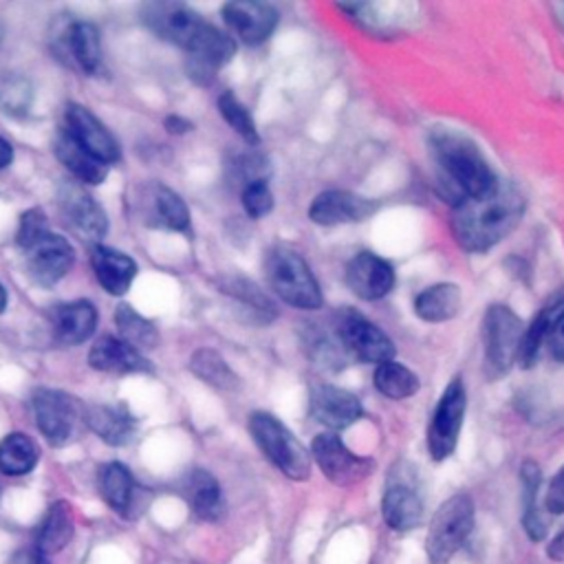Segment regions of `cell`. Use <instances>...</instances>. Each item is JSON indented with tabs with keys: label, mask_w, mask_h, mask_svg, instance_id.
<instances>
[{
	"label": "cell",
	"mask_w": 564,
	"mask_h": 564,
	"mask_svg": "<svg viewBox=\"0 0 564 564\" xmlns=\"http://www.w3.org/2000/svg\"><path fill=\"white\" fill-rule=\"evenodd\" d=\"M425 145L436 196L449 209L467 198L489 194L500 183L480 145L465 132L438 123L430 128Z\"/></svg>",
	"instance_id": "1"
},
{
	"label": "cell",
	"mask_w": 564,
	"mask_h": 564,
	"mask_svg": "<svg viewBox=\"0 0 564 564\" xmlns=\"http://www.w3.org/2000/svg\"><path fill=\"white\" fill-rule=\"evenodd\" d=\"M524 212V194L509 183H498L489 194L452 207L449 231L463 251L487 253L522 223Z\"/></svg>",
	"instance_id": "2"
},
{
	"label": "cell",
	"mask_w": 564,
	"mask_h": 564,
	"mask_svg": "<svg viewBox=\"0 0 564 564\" xmlns=\"http://www.w3.org/2000/svg\"><path fill=\"white\" fill-rule=\"evenodd\" d=\"M269 291L291 308L317 311L324 306V293L306 258L289 245H271L262 260Z\"/></svg>",
	"instance_id": "3"
},
{
	"label": "cell",
	"mask_w": 564,
	"mask_h": 564,
	"mask_svg": "<svg viewBox=\"0 0 564 564\" xmlns=\"http://www.w3.org/2000/svg\"><path fill=\"white\" fill-rule=\"evenodd\" d=\"M247 427L256 447L284 478L306 480L311 476V452L275 414L253 410L247 419Z\"/></svg>",
	"instance_id": "4"
},
{
	"label": "cell",
	"mask_w": 564,
	"mask_h": 564,
	"mask_svg": "<svg viewBox=\"0 0 564 564\" xmlns=\"http://www.w3.org/2000/svg\"><path fill=\"white\" fill-rule=\"evenodd\" d=\"M522 319L518 313L502 304L494 302L485 308L480 319V346H482V375L489 381H498L511 372L518 359Z\"/></svg>",
	"instance_id": "5"
},
{
	"label": "cell",
	"mask_w": 564,
	"mask_h": 564,
	"mask_svg": "<svg viewBox=\"0 0 564 564\" xmlns=\"http://www.w3.org/2000/svg\"><path fill=\"white\" fill-rule=\"evenodd\" d=\"M333 337L346 357H352L359 364H381L394 359L397 346L390 335L375 324L366 313L341 306L333 313Z\"/></svg>",
	"instance_id": "6"
},
{
	"label": "cell",
	"mask_w": 564,
	"mask_h": 564,
	"mask_svg": "<svg viewBox=\"0 0 564 564\" xmlns=\"http://www.w3.org/2000/svg\"><path fill=\"white\" fill-rule=\"evenodd\" d=\"M474 529V500L467 494H454L438 505L425 535L430 564H447L465 544Z\"/></svg>",
	"instance_id": "7"
},
{
	"label": "cell",
	"mask_w": 564,
	"mask_h": 564,
	"mask_svg": "<svg viewBox=\"0 0 564 564\" xmlns=\"http://www.w3.org/2000/svg\"><path fill=\"white\" fill-rule=\"evenodd\" d=\"M467 412V386L463 377L445 383L425 430V449L434 463L449 458L458 445Z\"/></svg>",
	"instance_id": "8"
},
{
	"label": "cell",
	"mask_w": 564,
	"mask_h": 564,
	"mask_svg": "<svg viewBox=\"0 0 564 564\" xmlns=\"http://www.w3.org/2000/svg\"><path fill=\"white\" fill-rule=\"evenodd\" d=\"M20 251L24 258L26 275L42 289L55 286L75 264V251L70 242L51 229L20 247Z\"/></svg>",
	"instance_id": "9"
},
{
	"label": "cell",
	"mask_w": 564,
	"mask_h": 564,
	"mask_svg": "<svg viewBox=\"0 0 564 564\" xmlns=\"http://www.w3.org/2000/svg\"><path fill=\"white\" fill-rule=\"evenodd\" d=\"M311 460L319 467L326 480L337 487H352L368 478L372 460L355 454L337 432H319L311 443Z\"/></svg>",
	"instance_id": "10"
},
{
	"label": "cell",
	"mask_w": 564,
	"mask_h": 564,
	"mask_svg": "<svg viewBox=\"0 0 564 564\" xmlns=\"http://www.w3.org/2000/svg\"><path fill=\"white\" fill-rule=\"evenodd\" d=\"M236 55V40L212 22H205L185 48V68L196 84H209L216 73Z\"/></svg>",
	"instance_id": "11"
},
{
	"label": "cell",
	"mask_w": 564,
	"mask_h": 564,
	"mask_svg": "<svg viewBox=\"0 0 564 564\" xmlns=\"http://www.w3.org/2000/svg\"><path fill=\"white\" fill-rule=\"evenodd\" d=\"M220 15L229 35L247 46L264 44L280 24V11L271 2L231 0L220 7Z\"/></svg>",
	"instance_id": "12"
},
{
	"label": "cell",
	"mask_w": 564,
	"mask_h": 564,
	"mask_svg": "<svg viewBox=\"0 0 564 564\" xmlns=\"http://www.w3.org/2000/svg\"><path fill=\"white\" fill-rule=\"evenodd\" d=\"M346 289L361 302H379L388 297L397 284L392 262L375 251H357L344 269Z\"/></svg>",
	"instance_id": "13"
},
{
	"label": "cell",
	"mask_w": 564,
	"mask_h": 564,
	"mask_svg": "<svg viewBox=\"0 0 564 564\" xmlns=\"http://www.w3.org/2000/svg\"><path fill=\"white\" fill-rule=\"evenodd\" d=\"M379 203L375 198L361 196L350 189H322L306 207V216L311 223L319 227H339L364 223L375 216Z\"/></svg>",
	"instance_id": "14"
},
{
	"label": "cell",
	"mask_w": 564,
	"mask_h": 564,
	"mask_svg": "<svg viewBox=\"0 0 564 564\" xmlns=\"http://www.w3.org/2000/svg\"><path fill=\"white\" fill-rule=\"evenodd\" d=\"M308 414L326 432H339L364 416V405L355 392L319 381L308 392Z\"/></svg>",
	"instance_id": "15"
},
{
	"label": "cell",
	"mask_w": 564,
	"mask_h": 564,
	"mask_svg": "<svg viewBox=\"0 0 564 564\" xmlns=\"http://www.w3.org/2000/svg\"><path fill=\"white\" fill-rule=\"evenodd\" d=\"M141 20L156 37L176 44L183 51L207 22L203 15L181 2H150L141 9Z\"/></svg>",
	"instance_id": "16"
},
{
	"label": "cell",
	"mask_w": 564,
	"mask_h": 564,
	"mask_svg": "<svg viewBox=\"0 0 564 564\" xmlns=\"http://www.w3.org/2000/svg\"><path fill=\"white\" fill-rule=\"evenodd\" d=\"M31 410L37 430L51 445H64L73 436L77 408L75 401L57 388H35L31 394Z\"/></svg>",
	"instance_id": "17"
},
{
	"label": "cell",
	"mask_w": 564,
	"mask_h": 564,
	"mask_svg": "<svg viewBox=\"0 0 564 564\" xmlns=\"http://www.w3.org/2000/svg\"><path fill=\"white\" fill-rule=\"evenodd\" d=\"M66 132L101 165H112L121 159V148L110 130L82 104H68L64 110Z\"/></svg>",
	"instance_id": "18"
},
{
	"label": "cell",
	"mask_w": 564,
	"mask_h": 564,
	"mask_svg": "<svg viewBox=\"0 0 564 564\" xmlns=\"http://www.w3.org/2000/svg\"><path fill=\"white\" fill-rule=\"evenodd\" d=\"M59 207L82 238L99 245V240L108 234L106 209L84 187L75 183H64L59 187Z\"/></svg>",
	"instance_id": "19"
},
{
	"label": "cell",
	"mask_w": 564,
	"mask_h": 564,
	"mask_svg": "<svg viewBox=\"0 0 564 564\" xmlns=\"http://www.w3.org/2000/svg\"><path fill=\"white\" fill-rule=\"evenodd\" d=\"M88 366L97 372L110 375H132V372H152V361L115 335H101L93 341L88 350Z\"/></svg>",
	"instance_id": "20"
},
{
	"label": "cell",
	"mask_w": 564,
	"mask_h": 564,
	"mask_svg": "<svg viewBox=\"0 0 564 564\" xmlns=\"http://www.w3.org/2000/svg\"><path fill=\"white\" fill-rule=\"evenodd\" d=\"M562 313H564V289H560L551 297H546V302L540 306V311H535L531 322L522 328L516 366H520L522 370H531L540 361V352L544 348L546 335H549L553 322Z\"/></svg>",
	"instance_id": "21"
},
{
	"label": "cell",
	"mask_w": 564,
	"mask_h": 564,
	"mask_svg": "<svg viewBox=\"0 0 564 564\" xmlns=\"http://www.w3.org/2000/svg\"><path fill=\"white\" fill-rule=\"evenodd\" d=\"M145 223L159 229L189 234L192 216L187 203L167 185L150 183L145 198Z\"/></svg>",
	"instance_id": "22"
},
{
	"label": "cell",
	"mask_w": 564,
	"mask_h": 564,
	"mask_svg": "<svg viewBox=\"0 0 564 564\" xmlns=\"http://www.w3.org/2000/svg\"><path fill=\"white\" fill-rule=\"evenodd\" d=\"M414 315L425 324H445L463 311V291L456 282H434L412 297Z\"/></svg>",
	"instance_id": "23"
},
{
	"label": "cell",
	"mask_w": 564,
	"mask_h": 564,
	"mask_svg": "<svg viewBox=\"0 0 564 564\" xmlns=\"http://www.w3.org/2000/svg\"><path fill=\"white\" fill-rule=\"evenodd\" d=\"M90 264H93V271H95L101 289L117 297H121L130 291L132 280L139 273L137 262L128 253H123L115 247L101 245V242L93 247Z\"/></svg>",
	"instance_id": "24"
},
{
	"label": "cell",
	"mask_w": 564,
	"mask_h": 564,
	"mask_svg": "<svg viewBox=\"0 0 564 564\" xmlns=\"http://www.w3.org/2000/svg\"><path fill=\"white\" fill-rule=\"evenodd\" d=\"M51 328L57 341L79 346L93 337L97 328V308L88 300L57 304L51 311Z\"/></svg>",
	"instance_id": "25"
},
{
	"label": "cell",
	"mask_w": 564,
	"mask_h": 564,
	"mask_svg": "<svg viewBox=\"0 0 564 564\" xmlns=\"http://www.w3.org/2000/svg\"><path fill=\"white\" fill-rule=\"evenodd\" d=\"M218 289L236 302L253 324H271L278 317V306L267 291H262L251 278L240 273H229L218 280Z\"/></svg>",
	"instance_id": "26"
},
{
	"label": "cell",
	"mask_w": 564,
	"mask_h": 564,
	"mask_svg": "<svg viewBox=\"0 0 564 564\" xmlns=\"http://www.w3.org/2000/svg\"><path fill=\"white\" fill-rule=\"evenodd\" d=\"M181 494L189 505L192 513L200 520L216 522L225 513L223 489L218 480L205 469H192L181 482Z\"/></svg>",
	"instance_id": "27"
},
{
	"label": "cell",
	"mask_w": 564,
	"mask_h": 564,
	"mask_svg": "<svg viewBox=\"0 0 564 564\" xmlns=\"http://www.w3.org/2000/svg\"><path fill=\"white\" fill-rule=\"evenodd\" d=\"M381 513L390 529L410 531L423 520V500L412 485L397 480L390 482L383 491Z\"/></svg>",
	"instance_id": "28"
},
{
	"label": "cell",
	"mask_w": 564,
	"mask_h": 564,
	"mask_svg": "<svg viewBox=\"0 0 564 564\" xmlns=\"http://www.w3.org/2000/svg\"><path fill=\"white\" fill-rule=\"evenodd\" d=\"M86 425L108 445H126L137 430L134 416L123 403H95L84 412Z\"/></svg>",
	"instance_id": "29"
},
{
	"label": "cell",
	"mask_w": 564,
	"mask_h": 564,
	"mask_svg": "<svg viewBox=\"0 0 564 564\" xmlns=\"http://www.w3.org/2000/svg\"><path fill=\"white\" fill-rule=\"evenodd\" d=\"M53 152L57 161L82 183L99 185L106 178L108 167L93 159L66 130H59L53 139Z\"/></svg>",
	"instance_id": "30"
},
{
	"label": "cell",
	"mask_w": 564,
	"mask_h": 564,
	"mask_svg": "<svg viewBox=\"0 0 564 564\" xmlns=\"http://www.w3.org/2000/svg\"><path fill=\"white\" fill-rule=\"evenodd\" d=\"M337 9L355 22L359 29L372 33V35H383V33H394L401 26L399 13L408 11L410 7L405 4H377V2H344L337 4Z\"/></svg>",
	"instance_id": "31"
},
{
	"label": "cell",
	"mask_w": 564,
	"mask_h": 564,
	"mask_svg": "<svg viewBox=\"0 0 564 564\" xmlns=\"http://www.w3.org/2000/svg\"><path fill=\"white\" fill-rule=\"evenodd\" d=\"M372 388L390 401H403L419 392L421 379L408 364L399 359H388L375 366Z\"/></svg>",
	"instance_id": "32"
},
{
	"label": "cell",
	"mask_w": 564,
	"mask_h": 564,
	"mask_svg": "<svg viewBox=\"0 0 564 564\" xmlns=\"http://www.w3.org/2000/svg\"><path fill=\"white\" fill-rule=\"evenodd\" d=\"M64 40H66L68 53L73 55V59L84 73L93 75L101 68V33L93 22L88 20L70 22L64 29Z\"/></svg>",
	"instance_id": "33"
},
{
	"label": "cell",
	"mask_w": 564,
	"mask_h": 564,
	"mask_svg": "<svg viewBox=\"0 0 564 564\" xmlns=\"http://www.w3.org/2000/svg\"><path fill=\"white\" fill-rule=\"evenodd\" d=\"M520 482H522V527L533 542H540L546 535V518L538 505L542 469L535 460L527 458L520 465Z\"/></svg>",
	"instance_id": "34"
},
{
	"label": "cell",
	"mask_w": 564,
	"mask_h": 564,
	"mask_svg": "<svg viewBox=\"0 0 564 564\" xmlns=\"http://www.w3.org/2000/svg\"><path fill=\"white\" fill-rule=\"evenodd\" d=\"M97 487L106 505L112 507L117 513L130 511L134 498V478L123 463L112 460L101 465L97 474Z\"/></svg>",
	"instance_id": "35"
},
{
	"label": "cell",
	"mask_w": 564,
	"mask_h": 564,
	"mask_svg": "<svg viewBox=\"0 0 564 564\" xmlns=\"http://www.w3.org/2000/svg\"><path fill=\"white\" fill-rule=\"evenodd\" d=\"M73 538V509L66 500L53 502L40 527H37V540L35 546H40L44 553H57L62 551Z\"/></svg>",
	"instance_id": "36"
},
{
	"label": "cell",
	"mask_w": 564,
	"mask_h": 564,
	"mask_svg": "<svg viewBox=\"0 0 564 564\" xmlns=\"http://www.w3.org/2000/svg\"><path fill=\"white\" fill-rule=\"evenodd\" d=\"M37 445L31 436L22 432L7 434L0 441V474L24 476L37 465Z\"/></svg>",
	"instance_id": "37"
},
{
	"label": "cell",
	"mask_w": 564,
	"mask_h": 564,
	"mask_svg": "<svg viewBox=\"0 0 564 564\" xmlns=\"http://www.w3.org/2000/svg\"><path fill=\"white\" fill-rule=\"evenodd\" d=\"M189 370L216 390H234L238 386V377L234 368L225 361V357L214 348H198L189 357Z\"/></svg>",
	"instance_id": "38"
},
{
	"label": "cell",
	"mask_w": 564,
	"mask_h": 564,
	"mask_svg": "<svg viewBox=\"0 0 564 564\" xmlns=\"http://www.w3.org/2000/svg\"><path fill=\"white\" fill-rule=\"evenodd\" d=\"M115 322L119 328V337L134 346L137 350H152L159 344V330L154 322L137 313L130 304L121 302L115 311Z\"/></svg>",
	"instance_id": "39"
},
{
	"label": "cell",
	"mask_w": 564,
	"mask_h": 564,
	"mask_svg": "<svg viewBox=\"0 0 564 564\" xmlns=\"http://www.w3.org/2000/svg\"><path fill=\"white\" fill-rule=\"evenodd\" d=\"M216 108L220 112V117L225 119V123L251 148L260 145L262 137H260V130L256 126V119L253 115L249 112V108L231 93V90H223L216 99Z\"/></svg>",
	"instance_id": "40"
},
{
	"label": "cell",
	"mask_w": 564,
	"mask_h": 564,
	"mask_svg": "<svg viewBox=\"0 0 564 564\" xmlns=\"http://www.w3.org/2000/svg\"><path fill=\"white\" fill-rule=\"evenodd\" d=\"M33 101V84L22 73H0V110L11 117H24Z\"/></svg>",
	"instance_id": "41"
},
{
	"label": "cell",
	"mask_w": 564,
	"mask_h": 564,
	"mask_svg": "<svg viewBox=\"0 0 564 564\" xmlns=\"http://www.w3.org/2000/svg\"><path fill=\"white\" fill-rule=\"evenodd\" d=\"M240 203H242L245 214L253 220H260V218L269 216L275 207V196H273V189H271L269 181L267 178H256V181H249L247 185H242Z\"/></svg>",
	"instance_id": "42"
},
{
	"label": "cell",
	"mask_w": 564,
	"mask_h": 564,
	"mask_svg": "<svg viewBox=\"0 0 564 564\" xmlns=\"http://www.w3.org/2000/svg\"><path fill=\"white\" fill-rule=\"evenodd\" d=\"M304 339H306V355L313 361H317V364H322L326 368H339L341 366L346 355L339 348L335 337L330 339V337H326L324 330L308 326V333H304Z\"/></svg>",
	"instance_id": "43"
},
{
	"label": "cell",
	"mask_w": 564,
	"mask_h": 564,
	"mask_svg": "<svg viewBox=\"0 0 564 564\" xmlns=\"http://www.w3.org/2000/svg\"><path fill=\"white\" fill-rule=\"evenodd\" d=\"M46 229H48V218H46V214H44L40 207L26 209V212L20 216L18 231H15V245H18V249L24 247L26 242H31L35 236H40V234L46 231Z\"/></svg>",
	"instance_id": "44"
},
{
	"label": "cell",
	"mask_w": 564,
	"mask_h": 564,
	"mask_svg": "<svg viewBox=\"0 0 564 564\" xmlns=\"http://www.w3.org/2000/svg\"><path fill=\"white\" fill-rule=\"evenodd\" d=\"M544 507L546 511L562 516L564 513V465L555 471V476L551 478L546 494H544Z\"/></svg>",
	"instance_id": "45"
},
{
	"label": "cell",
	"mask_w": 564,
	"mask_h": 564,
	"mask_svg": "<svg viewBox=\"0 0 564 564\" xmlns=\"http://www.w3.org/2000/svg\"><path fill=\"white\" fill-rule=\"evenodd\" d=\"M544 348L549 350L551 359L564 364V313L553 322V326H551V330L546 335Z\"/></svg>",
	"instance_id": "46"
},
{
	"label": "cell",
	"mask_w": 564,
	"mask_h": 564,
	"mask_svg": "<svg viewBox=\"0 0 564 564\" xmlns=\"http://www.w3.org/2000/svg\"><path fill=\"white\" fill-rule=\"evenodd\" d=\"M11 564H51V557H48V553H44L40 546L33 544V546L20 549V551L13 555Z\"/></svg>",
	"instance_id": "47"
},
{
	"label": "cell",
	"mask_w": 564,
	"mask_h": 564,
	"mask_svg": "<svg viewBox=\"0 0 564 564\" xmlns=\"http://www.w3.org/2000/svg\"><path fill=\"white\" fill-rule=\"evenodd\" d=\"M163 126H165V130H167L170 134H176V137L187 134V132L194 128V123H192L189 119L181 117V115H167L165 121H163Z\"/></svg>",
	"instance_id": "48"
},
{
	"label": "cell",
	"mask_w": 564,
	"mask_h": 564,
	"mask_svg": "<svg viewBox=\"0 0 564 564\" xmlns=\"http://www.w3.org/2000/svg\"><path fill=\"white\" fill-rule=\"evenodd\" d=\"M549 557L555 562H564V531L557 533L549 544Z\"/></svg>",
	"instance_id": "49"
},
{
	"label": "cell",
	"mask_w": 564,
	"mask_h": 564,
	"mask_svg": "<svg viewBox=\"0 0 564 564\" xmlns=\"http://www.w3.org/2000/svg\"><path fill=\"white\" fill-rule=\"evenodd\" d=\"M13 161V145L0 134V170H4Z\"/></svg>",
	"instance_id": "50"
},
{
	"label": "cell",
	"mask_w": 564,
	"mask_h": 564,
	"mask_svg": "<svg viewBox=\"0 0 564 564\" xmlns=\"http://www.w3.org/2000/svg\"><path fill=\"white\" fill-rule=\"evenodd\" d=\"M553 11H555V15H557V22L564 26V4H555Z\"/></svg>",
	"instance_id": "51"
},
{
	"label": "cell",
	"mask_w": 564,
	"mask_h": 564,
	"mask_svg": "<svg viewBox=\"0 0 564 564\" xmlns=\"http://www.w3.org/2000/svg\"><path fill=\"white\" fill-rule=\"evenodd\" d=\"M7 308V289L0 284V313Z\"/></svg>",
	"instance_id": "52"
},
{
	"label": "cell",
	"mask_w": 564,
	"mask_h": 564,
	"mask_svg": "<svg viewBox=\"0 0 564 564\" xmlns=\"http://www.w3.org/2000/svg\"><path fill=\"white\" fill-rule=\"evenodd\" d=\"M2 33H4V31H2V24H0V42H2Z\"/></svg>",
	"instance_id": "53"
}]
</instances>
